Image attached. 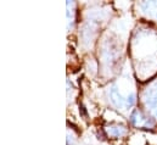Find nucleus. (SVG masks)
<instances>
[{
  "instance_id": "obj_5",
  "label": "nucleus",
  "mask_w": 157,
  "mask_h": 145,
  "mask_svg": "<svg viewBox=\"0 0 157 145\" xmlns=\"http://www.w3.org/2000/svg\"><path fill=\"white\" fill-rule=\"evenodd\" d=\"M127 132V128L124 126H119V124H111L107 127V133L113 137V138H119L122 135H124Z\"/></svg>"
},
{
  "instance_id": "obj_3",
  "label": "nucleus",
  "mask_w": 157,
  "mask_h": 145,
  "mask_svg": "<svg viewBox=\"0 0 157 145\" xmlns=\"http://www.w3.org/2000/svg\"><path fill=\"white\" fill-rule=\"evenodd\" d=\"M130 121L135 127H140V128H150L154 126V122L143 111H139V110H135L132 113Z\"/></svg>"
},
{
  "instance_id": "obj_4",
  "label": "nucleus",
  "mask_w": 157,
  "mask_h": 145,
  "mask_svg": "<svg viewBox=\"0 0 157 145\" xmlns=\"http://www.w3.org/2000/svg\"><path fill=\"white\" fill-rule=\"evenodd\" d=\"M143 11L149 15L150 17L157 20V1H149V2H143L141 4Z\"/></svg>"
},
{
  "instance_id": "obj_2",
  "label": "nucleus",
  "mask_w": 157,
  "mask_h": 145,
  "mask_svg": "<svg viewBox=\"0 0 157 145\" xmlns=\"http://www.w3.org/2000/svg\"><path fill=\"white\" fill-rule=\"evenodd\" d=\"M143 100L146 109L150 113L157 118V83L147 87L143 94Z\"/></svg>"
},
{
  "instance_id": "obj_1",
  "label": "nucleus",
  "mask_w": 157,
  "mask_h": 145,
  "mask_svg": "<svg viewBox=\"0 0 157 145\" xmlns=\"http://www.w3.org/2000/svg\"><path fill=\"white\" fill-rule=\"evenodd\" d=\"M110 100L118 109L127 110L135 104V94H130L129 96L124 98L117 90V88H112L110 92Z\"/></svg>"
}]
</instances>
